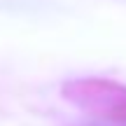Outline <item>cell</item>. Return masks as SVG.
<instances>
[{
	"label": "cell",
	"instance_id": "7a4b0ae2",
	"mask_svg": "<svg viewBox=\"0 0 126 126\" xmlns=\"http://www.w3.org/2000/svg\"><path fill=\"white\" fill-rule=\"evenodd\" d=\"M86 126H126V124H114V122H98V124H86Z\"/></svg>",
	"mask_w": 126,
	"mask_h": 126
},
{
	"label": "cell",
	"instance_id": "6da1fadb",
	"mask_svg": "<svg viewBox=\"0 0 126 126\" xmlns=\"http://www.w3.org/2000/svg\"><path fill=\"white\" fill-rule=\"evenodd\" d=\"M63 98L100 122L126 124V84L105 77H77L63 84Z\"/></svg>",
	"mask_w": 126,
	"mask_h": 126
}]
</instances>
